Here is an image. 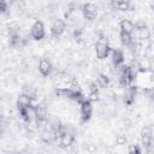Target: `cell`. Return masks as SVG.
Instances as JSON below:
<instances>
[{
    "instance_id": "d4e9b609",
    "label": "cell",
    "mask_w": 154,
    "mask_h": 154,
    "mask_svg": "<svg viewBox=\"0 0 154 154\" xmlns=\"http://www.w3.org/2000/svg\"><path fill=\"white\" fill-rule=\"evenodd\" d=\"M8 11V1L7 0H0V14H5Z\"/></svg>"
},
{
    "instance_id": "ba28073f",
    "label": "cell",
    "mask_w": 154,
    "mask_h": 154,
    "mask_svg": "<svg viewBox=\"0 0 154 154\" xmlns=\"http://www.w3.org/2000/svg\"><path fill=\"white\" fill-rule=\"evenodd\" d=\"M57 142H58V144H59V147L60 148H69V147H71L73 143H75V135L70 131V130H67L66 128L60 132V135L58 136V138H57Z\"/></svg>"
},
{
    "instance_id": "9c48e42d",
    "label": "cell",
    "mask_w": 154,
    "mask_h": 154,
    "mask_svg": "<svg viewBox=\"0 0 154 154\" xmlns=\"http://www.w3.org/2000/svg\"><path fill=\"white\" fill-rule=\"evenodd\" d=\"M30 36L35 41H41V40L45 38V36H46V28H45V24L41 20L36 19L32 23V25L30 28Z\"/></svg>"
},
{
    "instance_id": "9a60e30c",
    "label": "cell",
    "mask_w": 154,
    "mask_h": 154,
    "mask_svg": "<svg viewBox=\"0 0 154 154\" xmlns=\"http://www.w3.org/2000/svg\"><path fill=\"white\" fill-rule=\"evenodd\" d=\"M32 105V96H30L29 94H20L17 99V109L22 111L28 107H30Z\"/></svg>"
},
{
    "instance_id": "5b68a950",
    "label": "cell",
    "mask_w": 154,
    "mask_h": 154,
    "mask_svg": "<svg viewBox=\"0 0 154 154\" xmlns=\"http://www.w3.org/2000/svg\"><path fill=\"white\" fill-rule=\"evenodd\" d=\"M112 48L106 38V36L103 35H100V37L97 38L96 43H95V54H96V58L102 60V59H106L109 53H111Z\"/></svg>"
},
{
    "instance_id": "277c9868",
    "label": "cell",
    "mask_w": 154,
    "mask_h": 154,
    "mask_svg": "<svg viewBox=\"0 0 154 154\" xmlns=\"http://www.w3.org/2000/svg\"><path fill=\"white\" fill-rule=\"evenodd\" d=\"M8 47L11 48H18L22 46H25L26 41L22 36L19 31V26L17 23H12L8 25Z\"/></svg>"
},
{
    "instance_id": "cb8c5ba5",
    "label": "cell",
    "mask_w": 154,
    "mask_h": 154,
    "mask_svg": "<svg viewBox=\"0 0 154 154\" xmlns=\"http://www.w3.org/2000/svg\"><path fill=\"white\" fill-rule=\"evenodd\" d=\"M128 153L129 154H141L142 148L140 147V144H130L128 148Z\"/></svg>"
},
{
    "instance_id": "7c38bea8",
    "label": "cell",
    "mask_w": 154,
    "mask_h": 154,
    "mask_svg": "<svg viewBox=\"0 0 154 154\" xmlns=\"http://www.w3.org/2000/svg\"><path fill=\"white\" fill-rule=\"evenodd\" d=\"M55 81H57V85H55V88H66V87H71V85L78 84L73 77L69 76V75L65 73V72H61V73L57 75Z\"/></svg>"
},
{
    "instance_id": "7402d4cb",
    "label": "cell",
    "mask_w": 154,
    "mask_h": 154,
    "mask_svg": "<svg viewBox=\"0 0 154 154\" xmlns=\"http://www.w3.org/2000/svg\"><path fill=\"white\" fill-rule=\"evenodd\" d=\"M119 30L123 31V32L132 34V31H134V23L130 19H122L119 22Z\"/></svg>"
},
{
    "instance_id": "3957f363",
    "label": "cell",
    "mask_w": 154,
    "mask_h": 154,
    "mask_svg": "<svg viewBox=\"0 0 154 154\" xmlns=\"http://www.w3.org/2000/svg\"><path fill=\"white\" fill-rule=\"evenodd\" d=\"M55 94L58 96H64L67 97L72 101H76L77 103H79L84 97L83 91L79 89L78 84L71 85V87H66V88H55Z\"/></svg>"
},
{
    "instance_id": "d6986e66",
    "label": "cell",
    "mask_w": 154,
    "mask_h": 154,
    "mask_svg": "<svg viewBox=\"0 0 154 154\" xmlns=\"http://www.w3.org/2000/svg\"><path fill=\"white\" fill-rule=\"evenodd\" d=\"M109 82H111V79H109V77L106 73H103V72L97 73V76H96V84H97L99 88H102V89L107 88L109 85Z\"/></svg>"
},
{
    "instance_id": "603a6c76",
    "label": "cell",
    "mask_w": 154,
    "mask_h": 154,
    "mask_svg": "<svg viewBox=\"0 0 154 154\" xmlns=\"http://www.w3.org/2000/svg\"><path fill=\"white\" fill-rule=\"evenodd\" d=\"M152 64L148 59H143L137 64V71H150Z\"/></svg>"
},
{
    "instance_id": "7a4b0ae2",
    "label": "cell",
    "mask_w": 154,
    "mask_h": 154,
    "mask_svg": "<svg viewBox=\"0 0 154 154\" xmlns=\"http://www.w3.org/2000/svg\"><path fill=\"white\" fill-rule=\"evenodd\" d=\"M118 70V81L119 84L124 88H128L129 85L134 84L135 82V76L136 72L134 71V69L130 65H120L118 67H116Z\"/></svg>"
},
{
    "instance_id": "4fadbf2b",
    "label": "cell",
    "mask_w": 154,
    "mask_h": 154,
    "mask_svg": "<svg viewBox=\"0 0 154 154\" xmlns=\"http://www.w3.org/2000/svg\"><path fill=\"white\" fill-rule=\"evenodd\" d=\"M65 29H66V23L63 19H55V20H53L49 31H51L52 37L58 38L65 32Z\"/></svg>"
},
{
    "instance_id": "44dd1931",
    "label": "cell",
    "mask_w": 154,
    "mask_h": 154,
    "mask_svg": "<svg viewBox=\"0 0 154 154\" xmlns=\"http://www.w3.org/2000/svg\"><path fill=\"white\" fill-rule=\"evenodd\" d=\"M88 89H89V95H90V101H96L99 97V87L96 82L89 81L88 82Z\"/></svg>"
},
{
    "instance_id": "30bf717a",
    "label": "cell",
    "mask_w": 154,
    "mask_h": 154,
    "mask_svg": "<svg viewBox=\"0 0 154 154\" xmlns=\"http://www.w3.org/2000/svg\"><path fill=\"white\" fill-rule=\"evenodd\" d=\"M79 112H81V119L82 122H88L93 116V102L89 99H83L79 103Z\"/></svg>"
},
{
    "instance_id": "8fae6325",
    "label": "cell",
    "mask_w": 154,
    "mask_h": 154,
    "mask_svg": "<svg viewBox=\"0 0 154 154\" xmlns=\"http://www.w3.org/2000/svg\"><path fill=\"white\" fill-rule=\"evenodd\" d=\"M97 7L95 4L93 2H84L82 5V14H83V18L87 19L88 22H94L97 17Z\"/></svg>"
},
{
    "instance_id": "ac0fdd59",
    "label": "cell",
    "mask_w": 154,
    "mask_h": 154,
    "mask_svg": "<svg viewBox=\"0 0 154 154\" xmlns=\"http://www.w3.org/2000/svg\"><path fill=\"white\" fill-rule=\"evenodd\" d=\"M112 7L119 11H130L131 0H112Z\"/></svg>"
},
{
    "instance_id": "52a82bcc",
    "label": "cell",
    "mask_w": 154,
    "mask_h": 154,
    "mask_svg": "<svg viewBox=\"0 0 154 154\" xmlns=\"http://www.w3.org/2000/svg\"><path fill=\"white\" fill-rule=\"evenodd\" d=\"M141 142L147 153L153 152V132L150 126H144L141 130Z\"/></svg>"
},
{
    "instance_id": "6da1fadb",
    "label": "cell",
    "mask_w": 154,
    "mask_h": 154,
    "mask_svg": "<svg viewBox=\"0 0 154 154\" xmlns=\"http://www.w3.org/2000/svg\"><path fill=\"white\" fill-rule=\"evenodd\" d=\"M137 88H142L144 93H152L154 81H153V71H137L135 76V82Z\"/></svg>"
},
{
    "instance_id": "e0dca14e",
    "label": "cell",
    "mask_w": 154,
    "mask_h": 154,
    "mask_svg": "<svg viewBox=\"0 0 154 154\" xmlns=\"http://www.w3.org/2000/svg\"><path fill=\"white\" fill-rule=\"evenodd\" d=\"M111 54H112L111 60H112V64H113L114 67H118V66H120V65L124 64L125 57H124V53L120 49H112L111 51Z\"/></svg>"
},
{
    "instance_id": "5bb4252c",
    "label": "cell",
    "mask_w": 154,
    "mask_h": 154,
    "mask_svg": "<svg viewBox=\"0 0 154 154\" xmlns=\"http://www.w3.org/2000/svg\"><path fill=\"white\" fill-rule=\"evenodd\" d=\"M137 87L136 84H131L126 88V91H125V95H124V103L126 106H132L135 100H136V95H137Z\"/></svg>"
},
{
    "instance_id": "484cf974",
    "label": "cell",
    "mask_w": 154,
    "mask_h": 154,
    "mask_svg": "<svg viewBox=\"0 0 154 154\" xmlns=\"http://www.w3.org/2000/svg\"><path fill=\"white\" fill-rule=\"evenodd\" d=\"M125 142H126V138H125L124 136H119V137L117 138V143H118V144H125Z\"/></svg>"
},
{
    "instance_id": "ffe728a7",
    "label": "cell",
    "mask_w": 154,
    "mask_h": 154,
    "mask_svg": "<svg viewBox=\"0 0 154 154\" xmlns=\"http://www.w3.org/2000/svg\"><path fill=\"white\" fill-rule=\"evenodd\" d=\"M119 40H120V43L123 46H125V47H130V46L134 45V36H132V34L119 31Z\"/></svg>"
},
{
    "instance_id": "8992f818",
    "label": "cell",
    "mask_w": 154,
    "mask_h": 154,
    "mask_svg": "<svg viewBox=\"0 0 154 154\" xmlns=\"http://www.w3.org/2000/svg\"><path fill=\"white\" fill-rule=\"evenodd\" d=\"M135 32V36L138 38V40H142V41H146V40H149L150 38V30L147 25V23L144 20H138L134 24V31L132 34Z\"/></svg>"
},
{
    "instance_id": "2e32d148",
    "label": "cell",
    "mask_w": 154,
    "mask_h": 154,
    "mask_svg": "<svg viewBox=\"0 0 154 154\" xmlns=\"http://www.w3.org/2000/svg\"><path fill=\"white\" fill-rule=\"evenodd\" d=\"M52 70H53L52 63H51L48 59L42 58V59L40 60V63H38V72H40L43 77H47V76L51 75Z\"/></svg>"
}]
</instances>
